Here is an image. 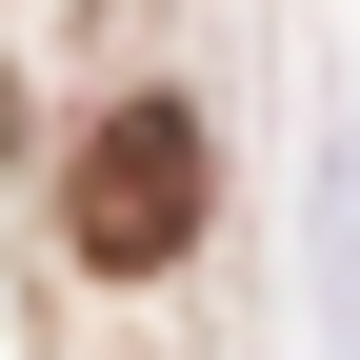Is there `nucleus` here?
<instances>
[{
	"instance_id": "1",
	"label": "nucleus",
	"mask_w": 360,
	"mask_h": 360,
	"mask_svg": "<svg viewBox=\"0 0 360 360\" xmlns=\"http://www.w3.org/2000/svg\"><path fill=\"white\" fill-rule=\"evenodd\" d=\"M60 220H80V260H101V281H160V260L200 240V101H120L101 141H80Z\"/></svg>"
}]
</instances>
